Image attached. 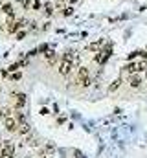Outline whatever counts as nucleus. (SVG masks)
<instances>
[{"instance_id": "f257e3e1", "label": "nucleus", "mask_w": 147, "mask_h": 158, "mask_svg": "<svg viewBox=\"0 0 147 158\" xmlns=\"http://www.w3.org/2000/svg\"><path fill=\"white\" fill-rule=\"evenodd\" d=\"M74 61H75L74 52H66V53L63 55V61H61V64H59V74H61V76H65V77H66V76L72 72Z\"/></svg>"}, {"instance_id": "f3484780", "label": "nucleus", "mask_w": 147, "mask_h": 158, "mask_svg": "<svg viewBox=\"0 0 147 158\" xmlns=\"http://www.w3.org/2000/svg\"><path fill=\"white\" fill-rule=\"evenodd\" d=\"M61 13H63L65 17H70V15H74V6H66V7H63V9H61Z\"/></svg>"}, {"instance_id": "9d476101", "label": "nucleus", "mask_w": 147, "mask_h": 158, "mask_svg": "<svg viewBox=\"0 0 147 158\" xmlns=\"http://www.w3.org/2000/svg\"><path fill=\"white\" fill-rule=\"evenodd\" d=\"M129 85L132 86V88H138L140 85H142V79L138 74H131V77H129Z\"/></svg>"}, {"instance_id": "a211bd4d", "label": "nucleus", "mask_w": 147, "mask_h": 158, "mask_svg": "<svg viewBox=\"0 0 147 158\" xmlns=\"http://www.w3.org/2000/svg\"><path fill=\"white\" fill-rule=\"evenodd\" d=\"M22 66V63H13V64H9L7 66V72H19V68Z\"/></svg>"}, {"instance_id": "ddd939ff", "label": "nucleus", "mask_w": 147, "mask_h": 158, "mask_svg": "<svg viewBox=\"0 0 147 158\" xmlns=\"http://www.w3.org/2000/svg\"><path fill=\"white\" fill-rule=\"evenodd\" d=\"M42 7H44V2L42 0H33L32 2V9L33 11H42Z\"/></svg>"}, {"instance_id": "9b49d317", "label": "nucleus", "mask_w": 147, "mask_h": 158, "mask_svg": "<svg viewBox=\"0 0 147 158\" xmlns=\"http://www.w3.org/2000/svg\"><path fill=\"white\" fill-rule=\"evenodd\" d=\"M42 13H44V17H52L53 13H55V7L50 4V2H44V7H42Z\"/></svg>"}, {"instance_id": "2eb2a0df", "label": "nucleus", "mask_w": 147, "mask_h": 158, "mask_svg": "<svg viewBox=\"0 0 147 158\" xmlns=\"http://www.w3.org/2000/svg\"><path fill=\"white\" fill-rule=\"evenodd\" d=\"M13 114H11V110L9 109H0V119H7V118H11Z\"/></svg>"}, {"instance_id": "20e7f679", "label": "nucleus", "mask_w": 147, "mask_h": 158, "mask_svg": "<svg viewBox=\"0 0 147 158\" xmlns=\"http://www.w3.org/2000/svg\"><path fill=\"white\" fill-rule=\"evenodd\" d=\"M77 83L81 85V86H90V72H88V68L86 66H79V70H77Z\"/></svg>"}, {"instance_id": "1a4fd4ad", "label": "nucleus", "mask_w": 147, "mask_h": 158, "mask_svg": "<svg viewBox=\"0 0 147 158\" xmlns=\"http://www.w3.org/2000/svg\"><path fill=\"white\" fill-rule=\"evenodd\" d=\"M44 57H46V63H48L50 66H53V64L57 63V53H55L53 50H48V52L44 53Z\"/></svg>"}, {"instance_id": "a878e982", "label": "nucleus", "mask_w": 147, "mask_h": 158, "mask_svg": "<svg viewBox=\"0 0 147 158\" xmlns=\"http://www.w3.org/2000/svg\"><path fill=\"white\" fill-rule=\"evenodd\" d=\"M48 112H50V110H48L46 107H42V109H40V114H48Z\"/></svg>"}, {"instance_id": "4be33fe9", "label": "nucleus", "mask_w": 147, "mask_h": 158, "mask_svg": "<svg viewBox=\"0 0 147 158\" xmlns=\"http://www.w3.org/2000/svg\"><path fill=\"white\" fill-rule=\"evenodd\" d=\"M46 151H48V153H53V151H55V145H53V143H48V145H46Z\"/></svg>"}, {"instance_id": "393cba45", "label": "nucleus", "mask_w": 147, "mask_h": 158, "mask_svg": "<svg viewBox=\"0 0 147 158\" xmlns=\"http://www.w3.org/2000/svg\"><path fill=\"white\" fill-rule=\"evenodd\" d=\"M138 57H142V59H147V52H138Z\"/></svg>"}, {"instance_id": "412c9836", "label": "nucleus", "mask_w": 147, "mask_h": 158, "mask_svg": "<svg viewBox=\"0 0 147 158\" xmlns=\"http://www.w3.org/2000/svg\"><path fill=\"white\" fill-rule=\"evenodd\" d=\"M24 37H26V31H22V30H20L19 33H15V39H17V40H22Z\"/></svg>"}, {"instance_id": "7c9ffc66", "label": "nucleus", "mask_w": 147, "mask_h": 158, "mask_svg": "<svg viewBox=\"0 0 147 158\" xmlns=\"http://www.w3.org/2000/svg\"><path fill=\"white\" fill-rule=\"evenodd\" d=\"M28 158H30V156H28Z\"/></svg>"}, {"instance_id": "dca6fc26", "label": "nucleus", "mask_w": 147, "mask_h": 158, "mask_svg": "<svg viewBox=\"0 0 147 158\" xmlns=\"http://www.w3.org/2000/svg\"><path fill=\"white\" fill-rule=\"evenodd\" d=\"M19 131H20L22 134H28V132H30V125H28L26 121H22V123H19Z\"/></svg>"}, {"instance_id": "4468645a", "label": "nucleus", "mask_w": 147, "mask_h": 158, "mask_svg": "<svg viewBox=\"0 0 147 158\" xmlns=\"http://www.w3.org/2000/svg\"><path fill=\"white\" fill-rule=\"evenodd\" d=\"M120 85H121V79H120V77L114 79V81L110 83V86H109V92H116V90L120 88Z\"/></svg>"}, {"instance_id": "b1692460", "label": "nucleus", "mask_w": 147, "mask_h": 158, "mask_svg": "<svg viewBox=\"0 0 147 158\" xmlns=\"http://www.w3.org/2000/svg\"><path fill=\"white\" fill-rule=\"evenodd\" d=\"M65 2H66V4H68V6H75V4H77V2H79V0H65Z\"/></svg>"}, {"instance_id": "423d86ee", "label": "nucleus", "mask_w": 147, "mask_h": 158, "mask_svg": "<svg viewBox=\"0 0 147 158\" xmlns=\"http://www.w3.org/2000/svg\"><path fill=\"white\" fill-rule=\"evenodd\" d=\"M4 127H6L9 132H15V131H19V121L15 119V116H11V118L4 119Z\"/></svg>"}, {"instance_id": "7ed1b4c3", "label": "nucleus", "mask_w": 147, "mask_h": 158, "mask_svg": "<svg viewBox=\"0 0 147 158\" xmlns=\"http://www.w3.org/2000/svg\"><path fill=\"white\" fill-rule=\"evenodd\" d=\"M110 55H112V44H107V46H103V48L94 55V61H96L98 64H105V63L109 61Z\"/></svg>"}, {"instance_id": "cd10ccee", "label": "nucleus", "mask_w": 147, "mask_h": 158, "mask_svg": "<svg viewBox=\"0 0 147 158\" xmlns=\"http://www.w3.org/2000/svg\"><path fill=\"white\" fill-rule=\"evenodd\" d=\"M42 2H48V0H42Z\"/></svg>"}, {"instance_id": "f8f14e48", "label": "nucleus", "mask_w": 147, "mask_h": 158, "mask_svg": "<svg viewBox=\"0 0 147 158\" xmlns=\"http://www.w3.org/2000/svg\"><path fill=\"white\" fill-rule=\"evenodd\" d=\"M123 70H125L127 74H138V63H127V64L123 66Z\"/></svg>"}, {"instance_id": "39448f33", "label": "nucleus", "mask_w": 147, "mask_h": 158, "mask_svg": "<svg viewBox=\"0 0 147 158\" xmlns=\"http://www.w3.org/2000/svg\"><path fill=\"white\" fill-rule=\"evenodd\" d=\"M15 156V147L11 142H4V145L0 147V158H13Z\"/></svg>"}, {"instance_id": "6ab92c4d", "label": "nucleus", "mask_w": 147, "mask_h": 158, "mask_svg": "<svg viewBox=\"0 0 147 158\" xmlns=\"http://www.w3.org/2000/svg\"><path fill=\"white\" fill-rule=\"evenodd\" d=\"M20 77H22V74H20V72H11V76H9V81H19Z\"/></svg>"}, {"instance_id": "bb28decb", "label": "nucleus", "mask_w": 147, "mask_h": 158, "mask_svg": "<svg viewBox=\"0 0 147 158\" xmlns=\"http://www.w3.org/2000/svg\"><path fill=\"white\" fill-rule=\"evenodd\" d=\"M40 158H48V156H46V155H44V156H40Z\"/></svg>"}, {"instance_id": "c85d7f7f", "label": "nucleus", "mask_w": 147, "mask_h": 158, "mask_svg": "<svg viewBox=\"0 0 147 158\" xmlns=\"http://www.w3.org/2000/svg\"><path fill=\"white\" fill-rule=\"evenodd\" d=\"M145 76H147V70H145Z\"/></svg>"}, {"instance_id": "0eeeda50", "label": "nucleus", "mask_w": 147, "mask_h": 158, "mask_svg": "<svg viewBox=\"0 0 147 158\" xmlns=\"http://www.w3.org/2000/svg\"><path fill=\"white\" fill-rule=\"evenodd\" d=\"M0 11L4 13V15H7V19H15V6L13 4H2L0 6Z\"/></svg>"}, {"instance_id": "5701e85b", "label": "nucleus", "mask_w": 147, "mask_h": 158, "mask_svg": "<svg viewBox=\"0 0 147 158\" xmlns=\"http://www.w3.org/2000/svg\"><path fill=\"white\" fill-rule=\"evenodd\" d=\"M28 24H30V30H37V22L35 20H30Z\"/></svg>"}, {"instance_id": "c756f323", "label": "nucleus", "mask_w": 147, "mask_h": 158, "mask_svg": "<svg viewBox=\"0 0 147 158\" xmlns=\"http://www.w3.org/2000/svg\"><path fill=\"white\" fill-rule=\"evenodd\" d=\"M0 90H2V88H0Z\"/></svg>"}, {"instance_id": "6e6552de", "label": "nucleus", "mask_w": 147, "mask_h": 158, "mask_svg": "<svg viewBox=\"0 0 147 158\" xmlns=\"http://www.w3.org/2000/svg\"><path fill=\"white\" fill-rule=\"evenodd\" d=\"M13 98H15V109L20 110L26 105V94H13Z\"/></svg>"}, {"instance_id": "aec40b11", "label": "nucleus", "mask_w": 147, "mask_h": 158, "mask_svg": "<svg viewBox=\"0 0 147 158\" xmlns=\"http://www.w3.org/2000/svg\"><path fill=\"white\" fill-rule=\"evenodd\" d=\"M17 2H20L24 9H30V7H32V2H33V0H17Z\"/></svg>"}, {"instance_id": "f03ea898", "label": "nucleus", "mask_w": 147, "mask_h": 158, "mask_svg": "<svg viewBox=\"0 0 147 158\" xmlns=\"http://www.w3.org/2000/svg\"><path fill=\"white\" fill-rule=\"evenodd\" d=\"M28 24V20H22V19H7V33L9 35H15V33H19L24 26Z\"/></svg>"}]
</instances>
